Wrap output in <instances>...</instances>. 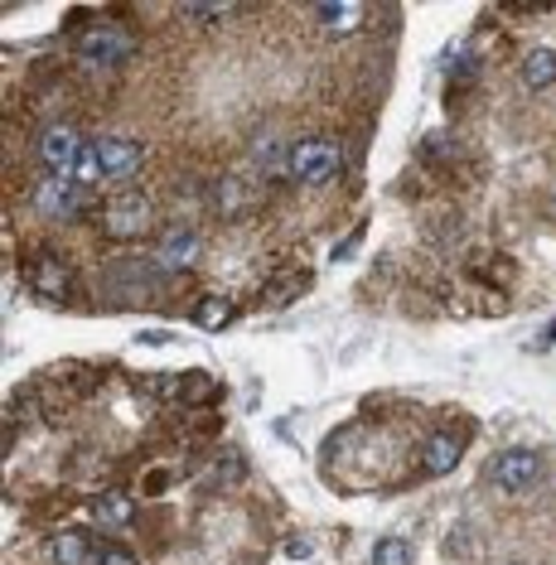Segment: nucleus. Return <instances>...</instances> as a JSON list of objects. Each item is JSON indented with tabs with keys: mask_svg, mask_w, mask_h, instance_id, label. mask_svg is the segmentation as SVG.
Returning a JSON list of instances; mask_svg holds the SVG:
<instances>
[{
	"mask_svg": "<svg viewBox=\"0 0 556 565\" xmlns=\"http://www.w3.org/2000/svg\"><path fill=\"white\" fill-rule=\"evenodd\" d=\"M77 63L93 68V73H117V68L131 63V53H136V34H131L126 25H111V20H102V25H87L83 34H77Z\"/></svg>",
	"mask_w": 556,
	"mask_h": 565,
	"instance_id": "f257e3e1",
	"label": "nucleus"
},
{
	"mask_svg": "<svg viewBox=\"0 0 556 565\" xmlns=\"http://www.w3.org/2000/svg\"><path fill=\"white\" fill-rule=\"evenodd\" d=\"M150 223H155V208H150V194L146 189H117L107 203H102V232L107 237H141V232H150Z\"/></svg>",
	"mask_w": 556,
	"mask_h": 565,
	"instance_id": "f03ea898",
	"label": "nucleus"
},
{
	"mask_svg": "<svg viewBox=\"0 0 556 565\" xmlns=\"http://www.w3.org/2000/svg\"><path fill=\"white\" fill-rule=\"evenodd\" d=\"M35 155H39V165L49 169L53 179H69L73 169L83 165L87 141H83V135H77V127H69V121H53V127H44V131H39Z\"/></svg>",
	"mask_w": 556,
	"mask_h": 565,
	"instance_id": "7ed1b4c3",
	"label": "nucleus"
},
{
	"mask_svg": "<svg viewBox=\"0 0 556 565\" xmlns=\"http://www.w3.org/2000/svg\"><path fill=\"white\" fill-rule=\"evenodd\" d=\"M286 169H291V179L300 184H329V179H339L343 169V151L334 141H300L291 145V155H286Z\"/></svg>",
	"mask_w": 556,
	"mask_h": 565,
	"instance_id": "20e7f679",
	"label": "nucleus"
},
{
	"mask_svg": "<svg viewBox=\"0 0 556 565\" xmlns=\"http://www.w3.org/2000/svg\"><path fill=\"white\" fill-rule=\"evenodd\" d=\"M25 280H29V290H35L39 300H49V304H63L73 296V266L63 262V256H53V252H35V256H29Z\"/></svg>",
	"mask_w": 556,
	"mask_h": 565,
	"instance_id": "39448f33",
	"label": "nucleus"
},
{
	"mask_svg": "<svg viewBox=\"0 0 556 565\" xmlns=\"http://www.w3.org/2000/svg\"><path fill=\"white\" fill-rule=\"evenodd\" d=\"M537 479H542V459L532 455V449H504V455L488 465V483H494L498 493H508V498H518V493L532 489Z\"/></svg>",
	"mask_w": 556,
	"mask_h": 565,
	"instance_id": "423d86ee",
	"label": "nucleus"
},
{
	"mask_svg": "<svg viewBox=\"0 0 556 565\" xmlns=\"http://www.w3.org/2000/svg\"><path fill=\"white\" fill-rule=\"evenodd\" d=\"M93 155H97V169L107 179H126L146 165V145L141 141H126V135H97L93 141Z\"/></svg>",
	"mask_w": 556,
	"mask_h": 565,
	"instance_id": "0eeeda50",
	"label": "nucleus"
},
{
	"mask_svg": "<svg viewBox=\"0 0 556 565\" xmlns=\"http://www.w3.org/2000/svg\"><path fill=\"white\" fill-rule=\"evenodd\" d=\"M198 256V232L194 228H165V237L155 242V266L160 271H184Z\"/></svg>",
	"mask_w": 556,
	"mask_h": 565,
	"instance_id": "6e6552de",
	"label": "nucleus"
},
{
	"mask_svg": "<svg viewBox=\"0 0 556 565\" xmlns=\"http://www.w3.org/2000/svg\"><path fill=\"white\" fill-rule=\"evenodd\" d=\"M35 208L44 218H73L77 213V184L73 179H44L35 189Z\"/></svg>",
	"mask_w": 556,
	"mask_h": 565,
	"instance_id": "1a4fd4ad",
	"label": "nucleus"
},
{
	"mask_svg": "<svg viewBox=\"0 0 556 565\" xmlns=\"http://www.w3.org/2000/svg\"><path fill=\"white\" fill-rule=\"evenodd\" d=\"M315 20H319V29L334 34V39H343V34H353L368 20V10L359 5V0H329V5H315Z\"/></svg>",
	"mask_w": 556,
	"mask_h": 565,
	"instance_id": "9d476101",
	"label": "nucleus"
},
{
	"mask_svg": "<svg viewBox=\"0 0 556 565\" xmlns=\"http://www.w3.org/2000/svg\"><path fill=\"white\" fill-rule=\"evenodd\" d=\"M460 449H464V435L455 431V435H431L426 440V449H421V469L426 473H450L455 465H460Z\"/></svg>",
	"mask_w": 556,
	"mask_h": 565,
	"instance_id": "9b49d317",
	"label": "nucleus"
},
{
	"mask_svg": "<svg viewBox=\"0 0 556 565\" xmlns=\"http://www.w3.org/2000/svg\"><path fill=\"white\" fill-rule=\"evenodd\" d=\"M49 556H53V565H93V537L87 532H59L49 541Z\"/></svg>",
	"mask_w": 556,
	"mask_h": 565,
	"instance_id": "f8f14e48",
	"label": "nucleus"
},
{
	"mask_svg": "<svg viewBox=\"0 0 556 565\" xmlns=\"http://www.w3.org/2000/svg\"><path fill=\"white\" fill-rule=\"evenodd\" d=\"M556 83V49H532L528 59H522V87H532V93H542V87Z\"/></svg>",
	"mask_w": 556,
	"mask_h": 565,
	"instance_id": "ddd939ff",
	"label": "nucleus"
},
{
	"mask_svg": "<svg viewBox=\"0 0 556 565\" xmlns=\"http://www.w3.org/2000/svg\"><path fill=\"white\" fill-rule=\"evenodd\" d=\"M131 513H136V503H131V493H121V489H111V493H102V498H93V517L102 527H126Z\"/></svg>",
	"mask_w": 556,
	"mask_h": 565,
	"instance_id": "4468645a",
	"label": "nucleus"
},
{
	"mask_svg": "<svg viewBox=\"0 0 556 565\" xmlns=\"http://www.w3.org/2000/svg\"><path fill=\"white\" fill-rule=\"evenodd\" d=\"M194 320H198V329H228V324H232V304L222 296H208V300H198Z\"/></svg>",
	"mask_w": 556,
	"mask_h": 565,
	"instance_id": "2eb2a0df",
	"label": "nucleus"
},
{
	"mask_svg": "<svg viewBox=\"0 0 556 565\" xmlns=\"http://www.w3.org/2000/svg\"><path fill=\"white\" fill-rule=\"evenodd\" d=\"M373 565H411V546L402 537H383L373 546Z\"/></svg>",
	"mask_w": 556,
	"mask_h": 565,
	"instance_id": "dca6fc26",
	"label": "nucleus"
},
{
	"mask_svg": "<svg viewBox=\"0 0 556 565\" xmlns=\"http://www.w3.org/2000/svg\"><path fill=\"white\" fill-rule=\"evenodd\" d=\"M174 392H180V401H208V397H214V377H204V372H189L184 387H174Z\"/></svg>",
	"mask_w": 556,
	"mask_h": 565,
	"instance_id": "f3484780",
	"label": "nucleus"
},
{
	"mask_svg": "<svg viewBox=\"0 0 556 565\" xmlns=\"http://www.w3.org/2000/svg\"><path fill=\"white\" fill-rule=\"evenodd\" d=\"M184 15H189V20H198V25H214V20L228 15V5H189Z\"/></svg>",
	"mask_w": 556,
	"mask_h": 565,
	"instance_id": "a211bd4d",
	"label": "nucleus"
},
{
	"mask_svg": "<svg viewBox=\"0 0 556 565\" xmlns=\"http://www.w3.org/2000/svg\"><path fill=\"white\" fill-rule=\"evenodd\" d=\"M97 565H136V556H126V551H102V556H97Z\"/></svg>",
	"mask_w": 556,
	"mask_h": 565,
	"instance_id": "6ab92c4d",
	"label": "nucleus"
}]
</instances>
